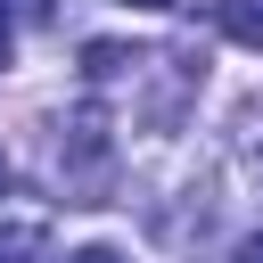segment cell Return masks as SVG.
Instances as JSON below:
<instances>
[{
  "mask_svg": "<svg viewBox=\"0 0 263 263\" xmlns=\"http://www.w3.org/2000/svg\"><path fill=\"white\" fill-rule=\"evenodd\" d=\"M107 164H115L107 115H99V107H74V115L58 123V189H66V205H99Z\"/></svg>",
  "mask_w": 263,
  "mask_h": 263,
  "instance_id": "cell-1",
  "label": "cell"
},
{
  "mask_svg": "<svg viewBox=\"0 0 263 263\" xmlns=\"http://www.w3.org/2000/svg\"><path fill=\"white\" fill-rule=\"evenodd\" d=\"M0 66H8V16H0Z\"/></svg>",
  "mask_w": 263,
  "mask_h": 263,
  "instance_id": "cell-10",
  "label": "cell"
},
{
  "mask_svg": "<svg viewBox=\"0 0 263 263\" xmlns=\"http://www.w3.org/2000/svg\"><path fill=\"white\" fill-rule=\"evenodd\" d=\"M58 263H132L123 247H74V255H58Z\"/></svg>",
  "mask_w": 263,
  "mask_h": 263,
  "instance_id": "cell-7",
  "label": "cell"
},
{
  "mask_svg": "<svg viewBox=\"0 0 263 263\" xmlns=\"http://www.w3.org/2000/svg\"><path fill=\"white\" fill-rule=\"evenodd\" d=\"M222 33L238 49H263V0H222Z\"/></svg>",
  "mask_w": 263,
  "mask_h": 263,
  "instance_id": "cell-3",
  "label": "cell"
},
{
  "mask_svg": "<svg viewBox=\"0 0 263 263\" xmlns=\"http://www.w3.org/2000/svg\"><path fill=\"white\" fill-rule=\"evenodd\" d=\"M123 8H173V0H123Z\"/></svg>",
  "mask_w": 263,
  "mask_h": 263,
  "instance_id": "cell-9",
  "label": "cell"
},
{
  "mask_svg": "<svg viewBox=\"0 0 263 263\" xmlns=\"http://www.w3.org/2000/svg\"><path fill=\"white\" fill-rule=\"evenodd\" d=\"M0 16H25V25H49L58 0H0Z\"/></svg>",
  "mask_w": 263,
  "mask_h": 263,
  "instance_id": "cell-6",
  "label": "cell"
},
{
  "mask_svg": "<svg viewBox=\"0 0 263 263\" xmlns=\"http://www.w3.org/2000/svg\"><path fill=\"white\" fill-rule=\"evenodd\" d=\"M0 189H8V156H0Z\"/></svg>",
  "mask_w": 263,
  "mask_h": 263,
  "instance_id": "cell-11",
  "label": "cell"
},
{
  "mask_svg": "<svg viewBox=\"0 0 263 263\" xmlns=\"http://www.w3.org/2000/svg\"><path fill=\"white\" fill-rule=\"evenodd\" d=\"M230 263H263V230H255V238H238V247H230Z\"/></svg>",
  "mask_w": 263,
  "mask_h": 263,
  "instance_id": "cell-8",
  "label": "cell"
},
{
  "mask_svg": "<svg viewBox=\"0 0 263 263\" xmlns=\"http://www.w3.org/2000/svg\"><path fill=\"white\" fill-rule=\"evenodd\" d=\"M238 156H247V173L263 181V107H247V115H238Z\"/></svg>",
  "mask_w": 263,
  "mask_h": 263,
  "instance_id": "cell-4",
  "label": "cell"
},
{
  "mask_svg": "<svg viewBox=\"0 0 263 263\" xmlns=\"http://www.w3.org/2000/svg\"><path fill=\"white\" fill-rule=\"evenodd\" d=\"M140 66H148V58L123 49V41H90V49H82V74H90V82H123V74H140Z\"/></svg>",
  "mask_w": 263,
  "mask_h": 263,
  "instance_id": "cell-2",
  "label": "cell"
},
{
  "mask_svg": "<svg viewBox=\"0 0 263 263\" xmlns=\"http://www.w3.org/2000/svg\"><path fill=\"white\" fill-rule=\"evenodd\" d=\"M41 247V222H16V230H0V263H25Z\"/></svg>",
  "mask_w": 263,
  "mask_h": 263,
  "instance_id": "cell-5",
  "label": "cell"
}]
</instances>
